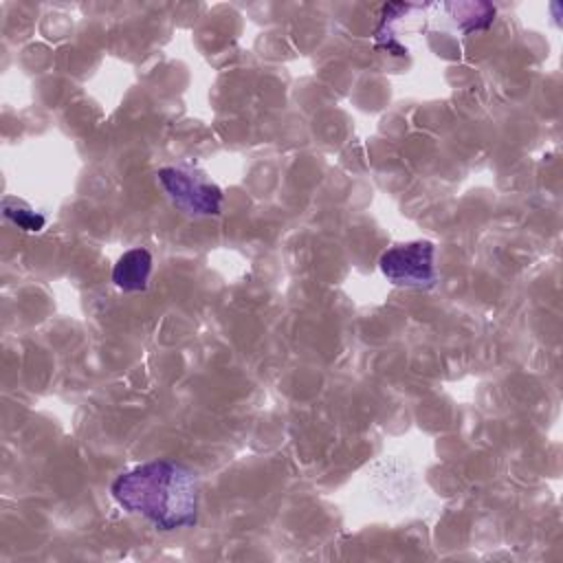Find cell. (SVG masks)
Returning <instances> with one entry per match:
<instances>
[{
	"instance_id": "6da1fadb",
	"label": "cell",
	"mask_w": 563,
	"mask_h": 563,
	"mask_svg": "<svg viewBox=\"0 0 563 563\" xmlns=\"http://www.w3.org/2000/svg\"><path fill=\"white\" fill-rule=\"evenodd\" d=\"M110 490L123 510L145 517L163 532L189 528L198 521V479L178 462L154 460L139 464L121 473Z\"/></svg>"
},
{
	"instance_id": "7a4b0ae2",
	"label": "cell",
	"mask_w": 563,
	"mask_h": 563,
	"mask_svg": "<svg viewBox=\"0 0 563 563\" xmlns=\"http://www.w3.org/2000/svg\"><path fill=\"white\" fill-rule=\"evenodd\" d=\"M435 246L427 240H416L407 244H396L387 249L380 260V273L396 286L409 288H427L435 282L433 268Z\"/></svg>"
},
{
	"instance_id": "3957f363",
	"label": "cell",
	"mask_w": 563,
	"mask_h": 563,
	"mask_svg": "<svg viewBox=\"0 0 563 563\" xmlns=\"http://www.w3.org/2000/svg\"><path fill=\"white\" fill-rule=\"evenodd\" d=\"M158 183L172 198V202L189 216H216L222 205V189L202 180L200 176L180 169L163 167L158 169Z\"/></svg>"
},
{
	"instance_id": "277c9868",
	"label": "cell",
	"mask_w": 563,
	"mask_h": 563,
	"mask_svg": "<svg viewBox=\"0 0 563 563\" xmlns=\"http://www.w3.org/2000/svg\"><path fill=\"white\" fill-rule=\"evenodd\" d=\"M150 273H152V255L147 249L136 246V249L125 251L117 260V264L112 268V282L121 290H128V292L145 290Z\"/></svg>"
},
{
	"instance_id": "5b68a950",
	"label": "cell",
	"mask_w": 563,
	"mask_h": 563,
	"mask_svg": "<svg viewBox=\"0 0 563 563\" xmlns=\"http://www.w3.org/2000/svg\"><path fill=\"white\" fill-rule=\"evenodd\" d=\"M2 213L7 220H11L13 224H18L24 231H40L44 227V216L33 211L26 202L7 196L2 200Z\"/></svg>"
}]
</instances>
